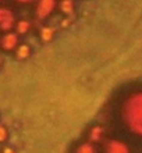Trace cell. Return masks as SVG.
I'll list each match as a JSON object with an SVG mask.
<instances>
[{"mask_svg":"<svg viewBox=\"0 0 142 153\" xmlns=\"http://www.w3.org/2000/svg\"><path fill=\"white\" fill-rule=\"evenodd\" d=\"M121 116L126 125L142 137V92L132 93L123 105Z\"/></svg>","mask_w":142,"mask_h":153,"instance_id":"6da1fadb","label":"cell"},{"mask_svg":"<svg viewBox=\"0 0 142 153\" xmlns=\"http://www.w3.org/2000/svg\"><path fill=\"white\" fill-rule=\"evenodd\" d=\"M56 0H38L36 4V16L38 18H48L56 8Z\"/></svg>","mask_w":142,"mask_h":153,"instance_id":"7a4b0ae2","label":"cell"},{"mask_svg":"<svg viewBox=\"0 0 142 153\" xmlns=\"http://www.w3.org/2000/svg\"><path fill=\"white\" fill-rule=\"evenodd\" d=\"M16 25V18L11 10L6 7H0V29L10 31Z\"/></svg>","mask_w":142,"mask_h":153,"instance_id":"3957f363","label":"cell"},{"mask_svg":"<svg viewBox=\"0 0 142 153\" xmlns=\"http://www.w3.org/2000/svg\"><path fill=\"white\" fill-rule=\"evenodd\" d=\"M105 153H130V148L127 143L118 139H110L105 143Z\"/></svg>","mask_w":142,"mask_h":153,"instance_id":"277c9868","label":"cell"},{"mask_svg":"<svg viewBox=\"0 0 142 153\" xmlns=\"http://www.w3.org/2000/svg\"><path fill=\"white\" fill-rule=\"evenodd\" d=\"M17 46H18V35L14 32H6L0 39V48L6 52L16 50Z\"/></svg>","mask_w":142,"mask_h":153,"instance_id":"5b68a950","label":"cell"},{"mask_svg":"<svg viewBox=\"0 0 142 153\" xmlns=\"http://www.w3.org/2000/svg\"><path fill=\"white\" fill-rule=\"evenodd\" d=\"M103 135H105V128H103L102 125L97 124V125L91 127L89 132H88V139H89V142H92V143H96V142L103 139Z\"/></svg>","mask_w":142,"mask_h":153,"instance_id":"8992f818","label":"cell"},{"mask_svg":"<svg viewBox=\"0 0 142 153\" xmlns=\"http://www.w3.org/2000/svg\"><path fill=\"white\" fill-rule=\"evenodd\" d=\"M73 153H97V150H96L95 143H92L89 141H85L75 146V149H74Z\"/></svg>","mask_w":142,"mask_h":153,"instance_id":"52a82bcc","label":"cell"},{"mask_svg":"<svg viewBox=\"0 0 142 153\" xmlns=\"http://www.w3.org/2000/svg\"><path fill=\"white\" fill-rule=\"evenodd\" d=\"M31 56V48L28 45H18L16 48V59L17 60H27Z\"/></svg>","mask_w":142,"mask_h":153,"instance_id":"ba28073f","label":"cell"},{"mask_svg":"<svg viewBox=\"0 0 142 153\" xmlns=\"http://www.w3.org/2000/svg\"><path fill=\"white\" fill-rule=\"evenodd\" d=\"M39 36H41V40L42 42H50L54 36V29L49 25H45L39 29Z\"/></svg>","mask_w":142,"mask_h":153,"instance_id":"9c48e42d","label":"cell"},{"mask_svg":"<svg viewBox=\"0 0 142 153\" xmlns=\"http://www.w3.org/2000/svg\"><path fill=\"white\" fill-rule=\"evenodd\" d=\"M60 11L65 16H73L74 14V1L73 0H61L59 3Z\"/></svg>","mask_w":142,"mask_h":153,"instance_id":"30bf717a","label":"cell"},{"mask_svg":"<svg viewBox=\"0 0 142 153\" xmlns=\"http://www.w3.org/2000/svg\"><path fill=\"white\" fill-rule=\"evenodd\" d=\"M31 28V22L27 20H21L16 24V29H17V35H25Z\"/></svg>","mask_w":142,"mask_h":153,"instance_id":"8fae6325","label":"cell"},{"mask_svg":"<svg viewBox=\"0 0 142 153\" xmlns=\"http://www.w3.org/2000/svg\"><path fill=\"white\" fill-rule=\"evenodd\" d=\"M7 135H8V134H7V128H6L4 125L0 124V143L7 139Z\"/></svg>","mask_w":142,"mask_h":153,"instance_id":"7c38bea8","label":"cell"},{"mask_svg":"<svg viewBox=\"0 0 142 153\" xmlns=\"http://www.w3.org/2000/svg\"><path fill=\"white\" fill-rule=\"evenodd\" d=\"M70 24H71V20L70 18H64L61 21V28H67V27H70Z\"/></svg>","mask_w":142,"mask_h":153,"instance_id":"4fadbf2b","label":"cell"},{"mask_svg":"<svg viewBox=\"0 0 142 153\" xmlns=\"http://www.w3.org/2000/svg\"><path fill=\"white\" fill-rule=\"evenodd\" d=\"M1 153H16V152H14V149H13V148H8V146H7V148H4V149L1 150Z\"/></svg>","mask_w":142,"mask_h":153,"instance_id":"5bb4252c","label":"cell"},{"mask_svg":"<svg viewBox=\"0 0 142 153\" xmlns=\"http://www.w3.org/2000/svg\"><path fill=\"white\" fill-rule=\"evenodd\" d=\"M17 1H20V3H31L32 0H17Z\"/></svg>","mask_w":142,"mask_h":153,"instance_id":"9a60e30c","label":"cell"},{"mask_svg":"<svg viewBox=\"0 0 142 153\" xmlns=\"http://www.w3.org/2000/svg\"><path fill=\"white\" fill-rule=\"evenodd\" d=\"M1 65H3V61H1V59H0V68H1Z\"/></svg>","mask_w":142,"mask_h":153,"instance_id":"2e32d148","label":"cell"}]
</instances>
